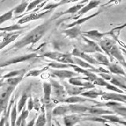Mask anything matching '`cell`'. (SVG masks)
Instances as JSON below:
<instances>
[{
  "instance_id": "cell-1",
  "label": "cell",
  "mask_w": 126,
  "mask_h": 126,
  "mask_svg": "<svg viewBox=\"0 0 126 126\" xmlns=\"http://www.w3.org/2000/svg\"><path fill=\"white\" fill-rule=\"evenodd\" d=\"M52 21L53 19H49V20L46 21L44 23H43L40 25H38L37 27L34 28L27 35H25L21 40L16 42L15 45L14 46H12L11 49H21L29 45L35 44L47 33V31L50 28Z\"/></svg>"
},
{
  "instance_id": "cell-2",
  "label": "cell",
  "mask_w": 126,
  "mask_h": 126,
  "mask_svg": "<svg viewBox=\"0 0 126 126\" xmlns=\"http://www.w3.org/2000/svg\"><path fill=\"white\" fill-rule=\"evenodd\" d=\"M99 46L102 49L103 52H105L108 56L111 58H116L118 60V62L121 64V63L125 62L124 56L122 55L121 49L118 48L117 45L114 41L110 40V39H106V40L100 41Z\"/></svg>"
},
{
  "instance_id": "cell-3",
  "label": "cell",
  "mask_w": 126,
  "mask_h": 126,
  "mask_svg": "<svg viewBox=\"0 0 126 126\" xmlns=\"http://www.w3.org/2000/svg\"><path fill=\"white\" fill-rule=\"evenodd\" d=\"M15 86H10L6 82L1 81V94H0V105H1V112L3 113L8 107V101L14 92Z\"/></svg>"
},
{
  "instance_id": "cell-4",
  "label": "cell",
  "mask_w": 126,
  "mask_h": 126,
  "mask_svg": "<svg viewBox=\"0 0 126 126\" xmlns=\"http://www.w3.org/2000/svg\"><path fill=\"white\" fill-rule=\"evenodd\" d=\"M72 54L69 53H61L58 52H47L43 54L42 56L50 58L54 61L59 63H63V64H74L73 57H72Z\"/></svg>"
},
{
  "instance_id": "cell-5",
  "label": "cell",
  "mask_w": 126,
  "mask_h": 126,
  "mask_svg": "<svg viewBox=\"0 0 126 126\" xmlns=\"http://www.w3.org/2000/svg\"><path fill=\"white\" fill-rule=\"evenodd\" d=\"M50 83L52 86V96H53V100L57 101V102L62 101L64 102L66 96V91L65 86H63L59 83V82L50 79Z\"/></svg>"
},
{
  "instance_id": "cell-6",
  "label": "cell",
  "mask_w": 126,
  "mask_h": 126,
  "mask_svg": "<svg viewBox=\"0 0 126 126\" xmlns=\"http://www.w3.org/2000/svg\"><path fill=\"white\" fill-rule=\"evenodd\" d=\"M82 41L83 42L81 43V45H80V49L82 52L85 53H93V52H101L102 53V49L99 45H97L95 42L93 41H90L88 39H87L84 36H82Z\"/></svg>"
},
{
  "instance_id": "cell-7",
  "label": "cell",
  "mask_w": 126,
  "mask_h": 126,
  "mask_svg": "<svg viewBox=\"0 0 126 126\" xmlns=\"http://www.w3.org/2000/svg\"><path fill=\"white\" fill-rule=\"evenodd\" d=\"M94 106L97 107H103V106H106L110 109H112V110L114 112V113L120 114V115L126 117V107L122 105L121 103L117 101H108V102H96V105H94Z\"/></svg>"
},
{
  "instance_id": "cell-8",
  "label": "cell",
  "mask_w": 126,
  "mask_h": 126,
  "mask_svg": "<svg viewBox=\"0 0 126 126\" xmlns=\"http://www.w3.org/2000/svg\"><path fill=\"white\" fill-rule=\"evenodd\" d=\"M50 73L53 77H57L61 78V79L71 78L73 77H77L79 76V73L76 72H73V71L65 70V69H57V70L50 69Z\"/></svg>"
},
{
  "instance_id": "cell-9",
  "label": "cell",
  "mask_w": 126,
  "mask_h": 126,
  "mask_svg": "<svg viewBox=\"0 0 126 126\" xmlns=\"http://www.w3.org/2000/svg\"><path fill=\"white\" fill-rule=\"evenodd\" d=\"M37 56L36 53H31L28 54L25 56H16L14 58H10V60H8L5 62H2L1 64V68H4V67L9 66L10 64H18V63H22L27 60H29L31 59L35 58Z\"/></svg>"
},
{
  "instance_id": "cell-10",
  "label": "cell",
  "mask_w": 126,
  "mask_h": 126,
  "mask_svg": "<svg viewBox=\"0 0 126 126\" xmlns=\"http://www.w3.org/2000/svg\"><path fill=\"white\" fill-rule=\"evenodd\" d=\"M51 10H46V11H43V12H33V13H31L29 14H27L26 16H23L21 19H20L18 21L17 24L19 25H22V24H25V23H28L31 21H35V20H38V19H41L43 17H45L46 15L50 13Z\"/></svg>"
},
{
  "instance_id": "cell-11",
  "label": "cell",
  "mask_w": 126,
  "mask_h": 126,
  "mask_svg": "<svg viewBox=\"0 0 126 126\" xmlns=\"http://www.w3.org/2000/svg\"><path fill=\"white\" fill-rule=\"evenodd\" d=\"M101 99L105 101H123L126 103V95L125 94L119 93H106L101 95Z\"/></svg>"
},
{
  "instance_id": "cell-12",
  "label": "cell",
  "mask_w": 126,
  "mask_h": 126,
  "mask_svg": "<svg viewBox=\"0 0 126 126\" xmlns=\"http://www.w3.org/2000/svg\"><path fill=\"white\" fill-rule=\"evenodd\" d=\"M21 33H22L21 31H19V32L6 33L5 34H3V33H2L1 35H4V37H2V40L1 41V46H0V49H3L6 46H7L9 44H10L11 42L14 41Z\"/></svg>"
},
{
  "instance_id": "cell-13",
  "label": "cell",
  "mask_w": 126,
  "mask_h": 126,
  "mask_svg": "<svg viewBox=\"0 0 126 126\" xmlns=\"http://www.w3.org/2000/svg\"><path fill=\"white\" fill-rule=\"evenodd\" d=\"M65 88L67 94L70 96H77L81 94L87 89H91L89 86H77L72 84H65Z\"/></svg>"
},
{
  "instance_id": "cell-14",
  "label": "cell",
  "mask_w": 126,
  "mask_h": 126,
  "mask_svg": "<svg viewBox=\"0 0 126 126\" xmlns=\"http://www.w3.org/2000/svg\"><path fill=\"white\" fill-rule=\"evenodd\" d=\"M101 3V1L100 0H90V2L88 3V4H86L83 8L79 11L77 13V16L73 17V18L74 19L75 21L76 20H78L79 18H80L82 15H84V14H86L87 12H88L91 10H92L94 8H95L97 7L98 5H99Z\"/></svg>"
},
{
  "instance_id": "cell-15",
  "label": "cell",
  "mask_w": 126,
  "mask_h": 126,
  "mask_svg": "<svg viewBox=\"0 0 126 126\" xmlns=\"http://www.w3.org/2000/svg\"><path fill=\"white\" fill-rule=\"evenodd\" d=\"M72 55L73 56H76V57H80L82 60H85L86 62L89 63V64H98V63L97 62V60L92 56H88V54L82 52L78 48H75L73 50V52Z\"/></svg>"
},
{
  "instance_id": "cell-16",
  "label": "cell",
  "mask_w": 126,
  "mask_h": 126,
  "mask_svg": "<svg viewBox=\"0 0 126 126\" xmlns=\"http://www.w3.org/2000/svg\"><path fill=\"white\" fill-rule=\"evenodd\" d=\"M83 118L81 117V115H79V114H76V113H72V114H67V115L64 116L63 121H64L65 126H75Z\"/></svg>"
},
{
  "instance_id": "cell-17",
  "label": "cell",
  "mask_w": 126,
  "mask_h": 126,
  "mask_svg": "<svg viewBox=\"0 0 126 126\" xmlns=\"http://www.w3.org/2000/svg\"><path fill=\"white\" fill-rule=\"evenodd\" d=\"M110 34H111V31H110V32H106V33H101L96 29H92V30L82 33L83 36L88 37V38L92 39V40H96V41L100 40V39L103 38L105 36H106V35H110Z\"/></svg>"
},
{
  "instance_id": "cell-18",
  "label": "cell",
  "mask_w": 126,
  "mask_h": 126,
  "mask_svg": "<svg viewBox=\"0 0 126 126\" xmlns=\"http://www.w3.org/2000/svg\"><path fill=\"white\" fill-rule=\"evenodd\" d=\"M63 33L66 35V37H68L71 39L77 38L80 35H82V31H81V25H77L73 26L72 28L69 29H65L62 31Z\"/></svg>"
},
{
  "instance_id": "cell-19",
  "label": "cell",
  "mask_w": 126,
  "mask_h": 126,
  "mask_svg": "<svg viewBox=\"0 0 126 126\" xmlns=\"http://www.w3.org/2000/svg\"><path fill=\"white\" fill-rule=\"evenodd\" d=\"M43 94H44V97H43L44 105H50L51 102L50 95L52 94V86H51L50 82H43Z\"/></svg>"
},
{
  "instance_id": "cell-20",
  "label": "cell",
  "mask_w": 126,
  "mask_h": 126,
  "mask_svg": "<svg viewBox=\"0 0 126 126\" xmlns=\"http://www.w3.org/2000/svg\"><path fill=\"white\" fill-rule=\"evenodd\" d=\"M101 12V10H98V12L94 13L92 15H90V16H88V17H85V18H80L78 19V20H76L75 22L70 23V24H68V25H65V29H69V28H72L73 26H77V25H82L83 23H84L85 22L90 20V19H92V18H94L96 17L97 15L99 14V13Z\"/></svg>"
},
{
  "instance_id": "cell-21",
  "label": "cell",
  "mask_w": 126,
  "mask_h": 126,
  "mask_svg": "<svg viewBox=\"0 0 126 126\" xmlns=\"http://www.w3.org/2000/svg\"><path fill=\"white\" fill-rule=\"evenodd\" d=\"M85 101H95L92 99H90L88 98L85 97H80V96H70L69 98H66L64 102L69 104H78L80 102H85Z\"/></svg>"
},
{
  "instance_id": "cell-22",
  "label": "cell",
  "mask_w": 126,
  "mask_h": 126,
  "mask_svg": "<svg viewBox=\"0 0 126 126\" xmlns=\"http://www.w3.org/2000/svg\"><path fill=\"white\" fill-rule=\"evenodd\" d=\"M111 84L119 87L120 89H124V91H126V82L124 78L119 76H113L111 80L110 81Z\"/></svg>"
},
{
  "instance_id": "cell-23",
  "label": "cell",
  "mask_w": 126,
  "mask_h": 126,
  "mask_svg": "<svg viewBox=\"0 0 126 126\" xmlns=\"http://www.w3.org/2000/svg\"><path fill=\"white\" fill-rule=\"evenodd\" d=\"M108 69L111 73L117 75V76H126V74L125 72L124 69L117 64H113V63H110V64L108 66Z\"/></svg>"
},
{
  "instance_id": "cell-24",
  "label": "cell",
  "mask_w": 126,
  "mask_h": 126,
  "mask_svg": "<svg viewBox=\"0 0 126 126\" xmlns=\"http://www.w3.org/2000/svg\"><path fill=\"white\" fill-rule=\"evenodd\" d=\"M102 94H103V92H102V90H98L96 89L93 88L91 90L83 92L80 95H82L83 97H85V98H88L90 99H94V98H97L98 97V95H102Z\"/></svg>"
},
{
  "instance_id": "cell-25",
  "label": "cell",
  "mask_w": 126,
  "mask_h": 126,
  "mask_svg": "<svg viewBox=\"0 0 126 126\" xmlns=\"http://www.w3.org/2000/svg\"><path fill=\"white\" fill-rule=\"evenodd\" d=\"M94 58L97 60L98 64H102L106 67H108L110 64V62L109 60V59L107 58V56H104V55L102 54L101 52H94Z\"/></svg>"
},
{
  "instance_id": "cell-26",
  "label": "cell",
  "mask_w": 126,
  "mask_h": 126,
  "mask_svg": "<svg viewBox=\"0 0 126 126\" xmlns=\"http://www.w3.org/2000/svg\"><path fill=\"white\" fill-rule=\"evenodd\" d=\"M26 73V69H21V70H14L11 71L9 73L6 74L5 76H2L1 78L2 79L4 78H9L13 77H17V76H24Z\"/></svg>"
},
{
  "instance_id": "cell-27",
  "label": "cell",
  "mask_w": 126,
  "mask_h": 126,
  "mask_svg": "<svg viewBox=\"0 0 126 126\" xmlns=\"http://www.w3.org/2000/svg\"><path fill=\"white\" fill-rule=\"evenodd\" d=\"M69 113L68 111V106L67 105H62V106H58L55 107L52 111V115L56 116H65Z\"/></svg>"
},
{
  "instance_id": "cell-28",
  "label": "cell",
  "mask_w": 126,
  "mask_h": 126,
  "mask_svg": "<svg viewBox=\"0 0 126 126\" xmlns=\"http://www.w3.org/2000/svg\"><path fill=\"white\" fill-rule=\"evenodd\" d=\"M27 28V26H21L19 24H15L13 25H10L7 27H1V32H6V33H12L15 32V31H21L23 29Z\"/></svg>"
},
{
  "instance_id": "cell-29",
  "label": "cell",
  "mask_w": 126,
  "mask_h": 126,
  "mask_svg": "<svg viewBox=\"0 0 126 126\" xmlns=\"http://www.w3.org/2000/svg\"><path fill=\"white\" fill-rule=\"evenodd\" d=\"M29 110L24 109L21 113V115L17 120V123H16V126H25V120L26 118L29 117Z\"/></svg>"
},
{
  "instance_id": "cell-30",
  "label": "cell",
  "mask_w": 126,
  "mask_h": 126,
  "mask_svg": "<svg viewBox=\"0 0 126 126\" xmlns=\"http://www.w3.org/2000/svg\"><path fill=\"white\" fill-rule=\"evenodd\" d=\"M73 60H74V64H76L79 67H80L82 68H88V69H96L92 65H91L89 63L86 62V61H83L82 59H79L78 57L74 56L73 57Z\"/></svg>"
},
{
  "instance_id": "cell-31",
  "label": "cell",
  "mask_w": 126,
  "mask_h": 126,
  "mask_svg": "<svg viewBox=\"0 0 126 126\" xmlns=\"http://www.w3.org/2000/svg\"><path fill=\"white\" fill-rule=\"evenodd\" d=\"M29 5V2L25 0H22V2L21 4H19L18 6H17L15 8V10H14V14H21L22 13H24L25 11H26L28 6Z\"/></svg>"
},
{
  "instance_id": "cell-32",
  "label": "cell",
  "mask_w": 126,
  "mask_h": 126,
  "mask_svg": "<svg viewBox=\"0 0 126 126\" xmlns=\"http://www.w3.org/2000/svg\"><path fill=\"white\" fill-rule=\"evenodd\" d=\"M29 98V95L28 94V93L25 92L22 94L21 99L18 101V103H17V112L19 113L22 112V110H23L24 107H25V103Z\"/></svg>"
},
{
  "instance_id": "cell-33",
  "label": "cell",
  "mask_w": 126,
  "mask_h": 126,
  "mask_svg": "<svg viewBox=\"0 0 126 126\" xmlns=\"http://www.w3.org/2000/svg\"><path fill=\"white\" fill-rule=\"evenodd\" d=\"M50 69V67L49 66H47L45 68H43L42 69H39V70H29V72H28L26 74H25V77H37L39 76H40V75L44 72L45 71Z\"/></svg>"
},
{
  "instance_id": "cell-34",
  "label": "cell",
  "mask_w": 126,
  "mask_h": 126,
  "mask_svg": "<svg viewBox=\"0 0 126 126\" xmlns=\"http://www.w3.org/2000/svg\"><path fill=\"white\" fill-rule=\"evenodd\" d=\"M47 118L46 116V113L43 110V109H42V113L38 116V117L36 118V121H35V126H44L47 124Z\"/></svg>"
},
{
  "instance_id": "cell-35",
  "label": "cell",
  "mask_w": 126,
  "mask_h": 126,
  "mask_svg": "<svg viewBox=\"0 0 126 126\" xmlns=\"http://www.w3.org/2000/svg\"><path fill=\"white\" fill-rule=\"evenodd\" d=\"M70 64H63V63H59L57 61L50 62L49 64H47V66H49L51 68L55 69H67L70 68Z\"/></svg>"
},
{
  "instance_id": "cell-36",
  "label": "cell",
  "mask_w": 126,
  "mask_h": 126,
  "mask_svg": "<svg viewBox=\"0 0 126 126\" xmlns=\"http://www.w3.org/2000/svg\"><path fill=\"white\" fill-rule=\"evenodd\" d=\"M17 105L14 103L13 109L10 111V125L11 126H16L17 123Z\"/></svg>"
},
{
  "instance_id": "cell-37",
  "label": "cell",
  "mask_w": 126,
  "mask_h": 126,
  "mask_svg": "<svg viewBox=\"0 0 126 126\" xmlns=\"http://www.w3.org/2000/svg\"><path fill=\"white\" fill-rule=\"evenodd\" d=\"M24 76H17V77H13V78H6V83L10 85V86H17L20 82H21L23 79Z\"/></svg>"
},
{
  "instance_id": "cell-38",
  "label": "cell",
  "mask_w": 126,
  "mask_h": 126,
  "mask_svg": "<svg viewBox=\"0 0 126 126\" xmlns=\"http://www.w3.org/2000/svg\"><path fill=\"white\" fill-rule=\"evenodd\" d=\"M101 117L104 118L107 122H111V123H118L120 124L121 120L115 114H105V115L101 116Z\"/></svg>"
},
{
  "instance_id": "cell-39",
  "label": "cell",
  "mask_w": 126,
  "mask_h": 126,
  "mask_svg": "<svg viewBox=\"0 0 126 126\" xmlns=\"http://www.w3.org/2000/svg\"><path fill=\"white\" fill-rule=\"evenodd\" d=\"M14 10H15V8H13L8 11V12H6L5 14H2L1 15V18H0V23L2 24V23H4L6 21L11 20V19L13 18V14L14 13Z\"/></svg>"
},
{
  "instance_id": "cell-40",
  "label": "cell",
  "mask_w": 126,
  "mask_h": 126,
  "mask_svg": "<svg viewBox=\"0 0 126 126\" xmlns=\"http://www.w3.org/2000/svg\"><path fill=\"white\" fill-rule=\"evenodd\" d=\"M44 0H33V1H32L31 2H29V5L28 6V8L25 11V14H27L29 12V11L32 10L34 9H36V7L40 4L41 2H43Z\"/></svg>"
},
{
  "instance_id": "cell-41",
  "label": "cell",
  "mask_w": 126,
  "mask_h": 126,
  "mask_svg": "<svg viewBox=\"0 0 126 126\" xmlns=\"http://www.w3.org/2000/svg\"><path fill=\"white\" fill-rule=\"evenodd\" d=\"M93 84L94 85H96V86H108L110 84V82H107L106 79H104L102 77H97V78L93 82Z\"/></svg>"
},
{
  "instance_id": "cell-42",
  "label": "cell",
  "mask_w": 126,
  "mask_h": 126,
  "mask_svg": "<svg viewBox=\"0 0 126 126\" xmlns=\"http://www.w3.org/2000/svg\"><path fill=\"white\" fill-rule=\"evenodd\" d=\"M106 88L107 89V90H112V91L115 92V93L125 94V92L124 91V90H121L119 87H117V86H114V85L111 84V83H110V84H109L108 86H106Z\"/></svg>"
},
{
  "instance_id": "cell-43",
  "label": "cell",
  "mask_w": 126,
  "mask_h": 126,
  "mask_svg": "<svg viewBox=\"0 0 126 126\" xmlns=\"http://www.w3.org/2000/svg\"><path fill=\"white\" fill-rule=\"evenodd\" d=\"M99 76L103 78L104 79H106V81H110L111 80V78L113 77V76H111V75H110L109 73H99Z\"/></svg>"
},
{
  "instance_id": "cell-44",
  "label": "cell",
  "mask_w": 126,
  "mask_h": 126,
  "mask_svg": "<svg viewBox=\"0 0 126 126\" xmlns=\"http://www.w3.org/2000/svg\"><path fill=\"white\" fill-rule=\"evenodd\" d=\"M35 107V101H33L32 98L29 97V105H28V109L31 111L32 109Z\"/></svg>"
},
{
  "instance_id": "cell-45",
  "label": "cell",
  "mask_w": 126,
  "mask_h": 126,
  "mask_svg": "<svg viewBox=\"0 0 126 126\" xmlns=\"http://www.w3.org/2000/svg\"><path fill=\"white\" fill-rule=\"evenodd\" d=\"M122 1V0H110L108 2H106L104 6H107V5H110L111 4V3H119Z\"/></svg>"
},
{
  "instance_id": "cell-46",
  "label": "cell",
  "mask_w": 126,
  "mask_h": 126,
  "mask_svg": "<svg viewBox=\"0 0 126 126\" xmlns=\"http://www.w3.org/2000/svg\"><path fill=\"white\" fill-rule=\"evenodd\" d=\"M35 121H36V120H35V117H34L32 120L30 121L29 123L26 125V126H34L35 125Z\"/></svg>"
},
{
  "instance_id": "cell-47",
  "label": "cell",
  "mask_w": 126,
  "mask_h": 126,
  "mask_svg": "<svg viewBox=\"0 0 126 126\" xmlns=\"http://www.w3.org/2000/svg\"><path fill=\"white\" fill-rule=\"evenodd\" d=\"M5 126H11V125H10V121L9 120H8V119H6V121Z\"/></svg>"
},
{
  "instance_id": "cell-48",
  "label": "cell",
  "mask_w": 126,
  "mask_h": 126,
  "mask_svg": "<svg viewBox=\"0 0 126 126\" xmlns=\"http://www.w3.org/2000/svg\"><path fill=\"white\" fill-rule=\"evenodd\" d=\"M121 65H123V66L125 67V68H126V62H123V63H121Z\"/></svg>"
},
{
  "instance_id": "cell-49",
  "label": "cell",
  "mask_w": 126,
  "mask_h": 126,
  "mask_svg": "<svg viewBox=\"0 0 126 126\" xmlns=\"http://www.w3.org/2000/svg\"><path fill=\"white\" fill-rule=\"evenodd\" d=\"M121 51H122V52H123L126 55V50H125V49H121Z\"/></svg>"
},
{
  "instance_id": "cell-50",
  "label": "cell",
  "mask_w": 126,
  "mask_h": 126,
  "mask_svg": "<svg viewBox=\"0 0 126 126\" xmlns=\"http://www.w3.org/2000/svg\"><path fill=\"white\" fill-rule=\"evenodd\" d=\"M57 125H58V126H61V125H60V124H59L58 122H57Z\"/></svg>"
},
{
  "instance_id": "cell-51",
  "label": "cell",
  "mask_w": 126,
  "mask_h": 126,
  "mask_svg": "<svg viewBox=\"0 0 126 126\" xmlns=\"http://www.w3.org/2000/svg\"><path fill=\"white\" fill-rule=\"evenodd\" d=\"M105 125H106V126H110V125H108L106 124V123H105Z\"/></svg>"
},
{
  "instance_id": "cell-52",
  "label": "cell",
  "mask_w": 126,
  "mask_h": 126,
  "mask_svg": "<svg viewBox=\"0 0 126 126\" xmlns=\"http://www.w3.org/2000/svg\"><path fill=\"white\" fill-rule=\"evenodd\" d=\"M125 78V82H126V78Z\"/></svg>"
},
{
  "instance_id": "cell-53",
  "label": "cell",
  "mask_w": 126,
  "mask_h": 126,
  "mask_svg": "<svg viewBox=\"0 0 126 126\" xmlns=\"http://www.w3.org/2000/svg\"><path fill=\"white\" fill-rule=\"evenodd\" d=\"M75 126H80V125H75Z\"/></svg>"
},
{
  "instance_id": "cell-54",
  "label": "cell",
  "mask_w": 126,
  "mask_h": 126,
  "mask_svg": "<svg viewBox=\"0 0 126 126\" xmlns=\"http://www.w3.org/2000/svg\"><path fill=\"white\" fill-rule=\"evenodd\" d=\"M125 94H126V91H125Z\"/></svg>"
}]
</instances>
